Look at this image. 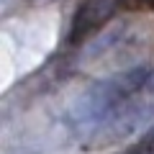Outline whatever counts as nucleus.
Returning a JSON list of instances; mask_svg holds the SVG:
<instances>
[{
    "instance_id": "f03ea898",
    "label": "nucleus",
    "mask_w": 154,
    "mask_h": 154,
    "mask_svg": "<svg viewBox=\"0 0 154 154\" xmlns=\"http://www.w3.org/2000/svg\"><path fill=\"white\" fill-rule=\"evenodd\" d=\"M118 8V0H85L75 23H72V38H82L98 26H103Z\"/></svg>"
},
{
    "instance_id": "f257e3e1",
    "label": "nucleus",
    "mask_w": 154,
    "mask_h": 154,
    "mask_svg": "<svg viewBox=\"0 0 154 154\" xmlns=\"http://www.w3.org/2000/svg\"><path fill=\"white\" fill-rule=\"evenodd\" d=\"M69 131L85 152L110 149L154 128V67H134L88 88L69 108Z\"/></svg>"
},
{
    "instance_id": "7ed1b4c3",
    "label": "nucleus",
    "mask_w": 154,
    "mask_h": 154,
    "mask_svg": "<svg viewBox=\"0 0 154 154\" xmlns=\"http://www.w3.org/2000/svg\"><path fill=\"white\" fill-rule=\"evenodd\" d=\"M128 154H154V128L141 139V144H139L136 149H131Z\"/></svg>"
}]
</instances>
